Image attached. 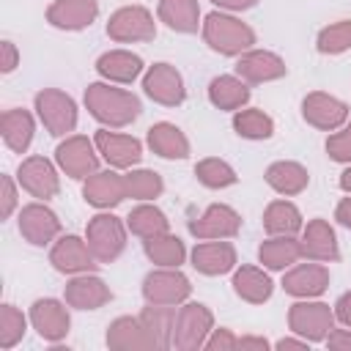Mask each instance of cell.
<instances>
[{
	"label": "cell",
	"mask_w": 351,
	"mask_h": 351,
	"mask_svg": "<svg viewBox=\"0 0 351 351\" xmlns=\"http://www.w3.org/2000/svg\"><path fill=\"white\" fill-rule=\"evenodd\" d=\"M126 228L129 233H134L137 239H151V236H159V233H167L170 230V219L162 208H156L154 203H140L129 211L126 217Z\"/></svg>",
	"instance_id": "36"
},
{
	"label": "cell",
	"mask_w": 351,
	"mask_h": 351,
	"mask_svg": "<svg viewBox=\"0 0 351 351\" xmlns=\"http://www.w3.org/2000/svg\"><path fill=\"white\" fill-rule=\"evenodd\" d=\"M230 285H233L236 296L241 302H250V304H263L274 293L271 277L263 269H258V266H239V269H233Z\"/></svg>",
	"instance_id": "28"
},
{
	"label": "cell",
	"mask_w": 351,
	"mask_h": 351,
	"mask_svg": "<svg viewBox=\"0 0 351 351\" xmlns=\"http://www.w3.org/2000/svg\"><path fill=\"white\" fill-rule=\"evenodd\" d=\"M219 11H230V14H236V11H247V8H252V5H258V0H211Z\"/></svg>",
	"instance_id": "49"
},
{
	"label": "cell",
	"mask_w": 351,
	"mask_h": 351,
	"mask_svg": "<svg viewBox=\"0 0 351 351\" xmlns=\"http://www.w3.org/2000/svg\"><path fill=\"white\" fill-rule=\"evenodd\" d=\"M192 293V282L181 269L156 266L143 280V299L148 304H184Z\"/></svg>",
	"instance_id": "9"
},
{
	"label": "cell",
	"mask_w": 351,
	"mask_h": 351,
	"mask_svg": "<svg viewBox=\"0 0 351 351\" xmlns=\"http://www.w3.org/2000/svg\"><path fill=\"white\" fill-rule=\"evenodd\" d=\"M302 211L291 200H271L263 211V230L269 236H296L302 233Z\"/></svg>",
	"instance_id": "35"
},
{
	"label": "cell",
	"mask_w": 351,
	"mask_h": 351,
	"mask_svg": "<svg viewBox=\"0 0 351 351\" xmlns=\"http://www.w3.org/2000/svg\"><path fill=\"white\" fill-rule=\"evenodd\" d=\"M156 19L173 33H197L203 25L197 0H159Z\"/></svg>",
	"instance_id": "29"
},
{
	"label": "cell",
	"mask_w": 351,
	"mask_h": 351,
	"mask_svg": "<svg viewBox=\"0 0 351 351\" xmlns=\"http://www.w3.org/2000/svg\"><path fill=\"white\" fill-rule=\"evenodd\" d=\"M145 143L162 159H186L189 156V140H186V134L176 123H170V121L154 123L148 129V134H145Z\"/></svg>",
	"instance_id": "32"
},
{
	"label": "cell",
	"mask_w": 351,
	"mask_h": 351,
	"mask_svg": "<svg viewBox=\"0 0 351 351\" xmlns=\"http://www.w3.org/2000/svg\"><path fill=\"white\" fill-rule=\"evenodd\" d=\"M82 197L88 206L99 208V211H110L118 203H123L126 195V176H121L115 167L107 170H96L93 176L85 178L82 184Z\"/></svg>",
	"instance_id": "17"
},
{
	"label": "cell",
	"mask_w": 351,
	"mask_h": 351,
	"mask_svg": "<svg viewBox=\"0 0 351 351\" xmlns=\"http://www.w3.org/2000/svg\"><path fill=\"white\" fill-rule=\"evenodd\" d=\"M16 184H19V181H14L11 176H3V178H0V217H3V219H8V217L14 214V208H16V203H19Z\"/></svg>",
	"instance_id": "44"
},
{
	"label": "cell",
	"mask_w": 351,
	"mask_h": 351,
	"mask_svg": "<svg viewBox=\"0 0 351 351\" xmlns=\"http://www.w3.org/2000/svg\"><path fill=\"white\" fill-rule=\"evenodd\" d=\"M241 230V217L228 203H211L197 219L189 222V233L200 241L206 239H233Z\"/></svg>",
	"instance_id": "20"
},
{
	"label": "cell",
	"mask_w": 351,
	"mask_h": 351,
	"mask_svg": "<svg viewBox=\"0 0 351 351\" xmlns=\"http://www.w3.org/2000/svg\"><path fill=\"white\" fill-rule=\"evenodd\" d=\"M145 63L140 55L129 49H107L96 58V71L104 82H118V85H132L143 74Z\"/></svg>",
	"instance_id": "26"
},
{
	"label": "cell",
	"mask_w": 351,
	"mask_h": 351,
	"mask_svg": "<svg viewBox=\"0 0 351 351\" xmlns=\"http://www.w3.org/2000/svg\"><path fill=\"white\" fill-rule=\"evenodd\" d=\"M315 49L321 55H343L351 49V19L332 22L318 30L315 36Z\"/></svg>",
	"instance_id": "41"
},
{
	"label": "cell",
	"mask_w": 351,
	"mask_h": 351,
	"mask_svg": "<svg viewBox=\"0 0 351 351\" xmlns=\"http://www.w3.org/2000/svg\"><path fill=\"white\" fill-rule=\"evenodd\" d=\"M214 329V313L203 302H184L176 315L173 329V348L178 351H197L206 346V337Z\"/></svg>",
	"instance_id": "6"
},
{
	"label": "cell",
	"mask_w": 351,
	"mask_h": 351,
	"mask_svg": "<svg viewBox=\"0 0 351 351\" xmlns=\"http://www.w3.org/2000/svg\"><path fill=\"white\" fill-rule=\"evenodd\" d=\"M302 258V241L296 236H269L258 247V261L269 271H285Z\"/></svg>",
	"instance_id": "33"
},
{
	"label": "cell",
	"mask_w": 351,
	"mask_h": 351,
	"mask_svg": "<svg viewBox=\"0 0 351 351\" xmlns=\"http://www.w3.org/2000/svg\"><path fill=\"white\" fill-rule=\"evenodd\" d=\"M233 132L244 140H269L274 134V121L258 107H241L233 112Z\"/></svg>",
	"instance_id": "38"
},
{
	"label": "cell",
	"mask_w": 351,
	"mask_h": 351,
	"mask_svg": "<svg viewBox=\"0 0 351 351\" xmlns=\"http://www.w3.org/2000/svg\"><path fill=\"white\" fill-rule=\"evenodd\" d=\"M203 41L208 44V49H214L217 55L225 58H239L247 49L255 47V30L241 22L239 16H233L230 11H211L208 16H203L200 25Z\"/></svg>",
	"instance_id": "2"
},
{
	"label": "cell",
	"mask_w": 351,
	"mask_h": 351,
	"mask_svg": "<svg viewBox=\"0 0 351 351\" xmlns=\"http://www.w3.org/2000/svg\"><path fill=\"white\" fill-rule=\"evenodd\" d=\"M329 269L318 261L307 263H293L282 274V291L293 299H318L329 288Z\"/></svg>",
	"instance_id": "18"
},
{
	"label": "cell",
	"mask_w": 351,
	"mask_h": 351,
	"mask_svg": "<svg viewBox=\"0 0 351 351\" xmlns=\"http://www.w3.org/2000/svg\"><path fill=\"white\" fill-rule=\"evenodd\" d=\"M49 263H52L55 271L69 274V277L96 271V266H99V261L90 252L88 241L80 239V236H74V233H66V236H58L55 239V244L49 250Z\"/></svg>",
	"instance_id": "12"
},
{
	"label": "cell",
	"mask_w": 351,
	"mask_h": 351,
	"mask_svg": "<svg viewBox=\"0 0 351 351\" xmlns=\"http://www.w3.org/2000/svg\"><path fill=\"white\" fill-rule=\"evenodd\" d=\"M324 346L326 348H332V351H351V329H332L329 332V337L324 340Z\"/></svg>",
	"instance_id": "46"
},
{
	"label": "cell",
	"mask_w": 351,
	"mask_h": 351,
	"mask_svg": "<svg viewBox=\"0 0 351 351\" xmlns=\"http://www.w3.org/2000/svg\"><path fill=\"white\" fill-rule=\"evenodd\" d=\"M96 16H99V0H55L47 8V22L66 33L90 27Z\"/></svg>",
	"instance_id": "25"
},
{
	"label": "cell",
	"mask_w": 351,
	"mask_h": 351,
	"mask_svg": "<svg viewBox=\"0 0 351 351\" xmlns=\"http://www.w3.org/2000/svg\"><path fill=\"white\" fill-rule=\"evenodd\" d=\"M19 233L27 244L33 247H49L55 244V239L60 236V219L58 214L47 206V200H36V203H27L19 208Z\"/></svg>",
	"instance_id": "11"
},
{
	"label": "cell",
	"mask_w": 351,
	"mask_h": 351,
	"mask_svg": "<svg viewBox=\"0 0 351 351\" xmlns=\"http://www.w3.org/2000/svg\"><path fill=\"white\" fill-rule=\"evenodd\" d=\"M143 90H145V96L151 101H156L162 107H178L186 99L184 77L170 63H154V66H148L145 74H143Z\"/></svg>",
	"instance_id": "10"
},
{
	"label": "cell",
	"mask_w": 351,
	"mask_h": 351,
	"mask_svg": "<svg viewBox=\"0 0 351 351\" xmlns=\"http://www.w3.org/2000/svg\"><path fill=\"white\" fill-rule=\"evenodd\" d=\"M250 85L236 77V74H219L208 82V101L217 107V110H225V112H236L241 107H247L250 101Z\"/></svg>",
	"instance_id": "30"
},
{
	"label": "cell",
	"mask_w": 351,
	"mask_h": 351,
	"mask_svg": "<svg viewBox=\"0 0 351 351\" xmlns=\"http://www.w3.org/2000/svg\"><path fill=\"white\" fill-rule=\"evenodd\" d=\"M143 252L154 266H165V269H181V263L186 261V247L178 236L159 233L151 239H143Z\"/></svg>",
	"instance_id": "34"
},
{
	"label": "cell",
	"mask_w": 351,
	"mask_h": 351,
	"mask_svg": "<svg viewBox=\"0 0 351 351\" xmlns=\"http://www.w3.org/2000/svg\"><path fill=\"white\" fill-rule=\"evenodd\" d=\"M337 184H340V189H343V192H348V195H351V165L340 173V181H337Z\"/></svg>",
	"instance_id": "53"
},
{
	"label": "cell",
	"mask_w": 351,
	"mask_h": 351,
	"mask_svg": "<svg viewBox=\"0 0 351 351\" xmlns=\"http://www.w3.org/2000/svg\"><path fill=\"white\" fill-rule=\"evenodd\" d=\"M189 261H192V269L206 274V277L228 274L239 263L236 247L230 241H222V239H206V241L195 244L192 252H189Z\"/></svg>",
	"instance_id": "21"
},
{
	"label": "cell",
	"mask_w": 351,
	"mask_h": 351,
	"mask_svg": "<svg viewBox=\"0 0 351 351\" xmlns=\"http://www.w3.org/2000/svg\"><path fill=\"white\" fill-rule=\"evenodd\" d=\"M30 326L36 329V335L47 343H60L66 340L69 329H71V315H69V304L60 299H36L30 304Z\"/></svg>",
	"instance_id": "13"
},
{
	"label": "cell",
	"mask_w": 351,
	"mask_h": 351,
	"mask_svg": "<svg viewBox=\"0 0 351 351\" xmlns=\"http://www.w3.org/2000/svg\"><path fill=\"white\" fill-rule=\"evenodd\" d=\"M274 348H280V351H307L310 343L296 335V337H280V340L274 343Z\"/></svg>",
	"instance_id": "50"
},
{
	"label": "cell",
	"mask_w": 351,
	"mask_h": 351,
	"mask_svg": "<svg viewBox=\"0 0 351 351\" xmlns=\"http://www.w3.org/2000/svg\"><path fill=\"white\" fill-rule=\"evenodd\" d=\"M58 170L60 167H55L47 156H27V159H22V165L16 170V181L36 200H49V197H55L60 192Z\"/></svg>",
	"instance_id": "16"
},
{
	"label": "cell",
	"mask_w": 351,
	"mask_h": 351,
	"mask_svg": "<svg viewBox=\"0 0 351 351\" xmlns=\"http://www.w3.org/2000/svg\"><path fill=\"white\" fill-rule=\"evenodd\" d=\"M326 154L332 162H340V165H351V118L326 137Z\"/></svg>",
	"instance_id": "43"
},
{
	"label": "cell",
	"mask_w": 351,
	"mask_h": 351,
	"mask_svg": "<svg viewBox=\"0 0 351 351\" xmlns=\"http://www.w3.org/2000/svg\"><path fill=\"white\" fill-rule=\"evenodd\" d=\"M126 222L110 211H99L85 225V241L99 263H112L126 250Z\"/></svg>",
	"instance_id": "4"
},
{
	"label": "cell",
	"mask_w": 351,
	"mask_h": 351,
	"mask_svg": "<svg viewBox=\"0 0 351 351\" xmlns=\"http://www.w3.org/2000/svg\"><path fill=\"white\" fill-rule=\"evenodd\" d=\"M27 321H30V318H25V313H22L19 307H14V304H8V302L0 307V348H3V351L14 348V346L25 337Z\"/></svg>",
	"instance_id": "42"
},
{
	"label": "cell",
	"mask_w": 351,
	"mask_h": 351,
	"mask_svg": "<svg viewBox=\"0 0 351 351\" xmlns=\"http://www.w3.org/2000/svg\"><path fill=\"white\" fill-rule=\"evenodd\" d=\"M0 132H3V143L8 145V151L14 154H25L33 143L36 134V121L27 110L22 107H11L0 115Z\"/></svg>",
	"instance_id": "31"
},
{
	"label": "cell",
	"mask_w": 351,
	"mask_h": 351,
	"mask_svg": "<svg viewBox=\"0 0 351 351\" xmlns=\"http://www.w3.org/2000/svg\"><path fill=\"white\" fill-rule=\"evenodd\" d=\"M302 118L321 132H337L348 121V104L332 93L313 90L302 99Z\"/></svg>",
	"instance_id": "14"
},
{
	"label": "cell",
	"mask_w": 351,
	"mask_h": 351,
	"mask_svg": "<svg viewBox=\"0 0 351 351\" xmlns=\"http://www.w3.org/2000/svg\"><path fill=\"white\" fill-rule=\"evenodd\" d=\"M176 304H148L143 307L140 318L148 326V332L154 335L159 348H173V329H176Z\"/></svg>",
	"instance_id": "37"
},
{
	"label": "cell",
	"mask_w": 351,
	"mask_h": 351,
	"mask_svg": "<svg viewBox=\"0 0 351 351\" xmlns=\"http://www.w3.org/2000/svg\"><path fill=\"white\" fill-rule=\"evenodd\" d=\"M335 318L343 326H351V291H346L337 302H335Z\"/></svg>",
	"instance_id": "48"
},
{
	"label": "cell",
	"mask_w": 351,
	"mask_h": 351,
	"mask_svg": "<svg viewBox=\"0 0 351 351\" xmlns=\"http://www.w3.org/2000/svg\"><path fill=\"white\" fill-rule=\"evenodd\" d=\"M55 165L74 181H85L99 170V148L85 134H69L55 148Z\"/></svg>",
	"instance_id": "8"
},
{
	"label": "cell",
	"mask_w": 351,
	"mask_h": 351,
	"mask_svg": "<svg viewBox=\"0 0 351 351\" xmlns=\"http://www.w3.org/2000/svg\"><path fill=\"white\" fill-rule=\"evenodd\" d=\"M203 348L206 351H233V348H239V337L228 326H219V329H211Z\"/></svg>",
	"instance_id": "45"
},
{
	"label": "cell",
	"mask_w": 351,
	"mask_h": 351,
	"mask_svg": "<svg viewBox=\"0 0 351 351\" xmlns=\"http://www.w3.org/2000/svg\"><path fill=\"white\" fill-rule=\"evenodd\" d=\"M93 143L99 148V156L115 167V170H132L140 165L143 159V143L132 134H121V132H110L107 126L99 129L93 134Z\"/></svg>",
	"instance_id": "15"
},
{
	"label": "cell",
	"mask_w": 351,
	"mask_h": 351,
	"mask_svg": "<svg viewBox=\"0 0 351 351\" xmlns=\"http://www.w3.org/2000/svg\"><path fill=\"white\" fill-rule=\"evenodd\" d=\"M126 176V195L132 200H140V203H151L156 200L162 192H165V181L156 170H148V167H132Z\"/></svg>",
	"instance_id": "39"
},
{
	"label": "cell",
	"mask_w": 351,
	"mask_h": 351,
	"mask_svg": "<svg viewBox=\"0 0 351 351\" xmlns=\"http://www.w3.org/2000/svg\"><path fill=\"white\" fill-rule=\"evenodd\" d=\"M107 346L112 351H154L159 348L140 315H118L107 326Z\"/></svg>",
	"instance_id": "22"
},
{
	"label": "cell",
	"mask_w": 351,
	"mask_h": 351,
	"mask_svg": "<svg viewBox=\"0 0 351 351\" xmlns=\"http://www.w3.org/2000/svg\"><path fill=\"white\" fill-rule=\"evenodd\" d=\"M82 101H85V110L90 112V118L107 129H123V126L134 123L143 112V104L132 90L115 88L110 82H90L85 88Z\"/></svg>",
	"instance_id": "1"
},
{
	"label": "cell",
	"mask_w": 351,
	"mask_h": 351,
	"mask_svg": "<svg viewBox=\"0 0 351 351\" xmlns=\"http://www.w3.org/2000/svg\"><path fill=\"white\" fill-rule=\"evenodd\" d=\"M0 49H3V60H0V71L3 74H11L16 66H19V52H16V44L14 41H3L0 44Z\"/></svg>",
	"instance_id": "47"
},
{
	"label": "cell",
	"mask_w": 351,
	"mask_h": 351,
	"mask_svg": "<svg viewBox=\"0 0 351 351\" xmlns=\"http://www.w3.org/2000/svg\"><path fill=\"white\" fill-rule=\"evenodd\" d=\"M239 348H241V351H266V348H269V340H266V337H252V335H247V337H239Z\"/></svg>",
	"instance_id": "52"
},
{
	"label": "cell",
	"mask_w": 351,
	"mask_h": 351,
	"mask_svg": "<svg viewBox=\"0 0 351 351\" xmlns=\"http://www.w3.org/2000/svg\"><path fill=\"white\" fill-rule=\"evenodd\" d=\"M335 219H337L346 230H351V197H343V200L337 203V208H335Z\"/></svg>",
	"instance_id": "51"
},
{
	"label": "cell",
	"mask_w": 351,
	"mask_h": 351,
	"mask_svg": "<svg viewBox=\"0 0 351 351\" xmlns=\"http://www.w3.org/2000/svg\"><path fill=\"white\" fill-rule=\"evenodd\" d=\"M195 176H197V181H200L206 189H228V186H233V184L239 181L236 170H233L225 159H219V156H206V159H200V162L195 165Z\"/></svg>",
	"instance_id": "40"
},
{
	"label": "cell",
	"mask_w": 351,
	"mask_h": 351,
	"mask_svg": "<svg viewBox=\"0 0 351 351\" xmlns=\"http://www.w3.org/2000/svg\"><path fill=\"white\" fill-rule=\"evenodd\" d=\"M233 69H236V77H241L250 85L274 82V80H282L288 74V66H285V60L277 52L255 49V47L247 49L244 55H239V60H236Z\"/></svg>",
	"instance_id": "19"
},
{
	"label": "cell",
	"mask_w": 351,
	"mask_h": 351,
	"mask_svg": "<svg viewBox=\"0 0 351 351\" xmlns=\"http://www.w3.org/2000/svg\"><path fill=\"white\" fill-rule=\"evenodd\" d=\"M335 310L318 299H299L288 307V329L307 343H324L335 329Z\"/></svg>",
	"instance_id": "5"
},
{
	"label": "cell",
	"mask_w": 351,
	"mask_h": 351,
	"mask_svg": "<svg viewBox=\"0 0 351 351\" xmlns=\"http://www.w3.org/2000/svg\"><path fill=\"white\" fill-rule=\"evenodd\" d=\"M263 178H266V184H269L277 195H282V197H293V195L304 192L307 184H310L307 167L299 165V162H293V159H277V162H271V165L266 167Z\"/></svg>",
	"instance_id": "27"
},
{
	"label": "cell",
	"mask_w": 351,
	"mask_h": 351,
	"mask_svg": "<svg viewBox=\"0 0 351 351\" xmlns=\"http://www.w3.org/2000/svg\"><path fill=\"white\" fill-rule=\"evenodd\" d=\"M63 302L74 310H99L107 302H112V291L110 285L96 277L93 271L88 274H74L66 285H63Z\"/></svg>",
	"instance_id": "23"
},
{
	"label": "cell",
	"mask_w": 351,
	"mask_h": 351,
	"mask_svg": "<svg viewBox=\"0 0 351 351\" xmlns=\"http://www.w3.org/2000/svg\"><path fill=\"white\" fill-rule=\"evenodd\" d=\"M107 36L118 44H137L156 38L154 14L145 5H121L107 19Z\"/></svg>",
	"instance_id": "7"
},
{
	"label": "cell",
	"mask_w": 351,
	"mask_h": 351,
	"mask_svg": "<svg viewBox=\"0 0 351 351\" xmlns=\"http://www.w3.org/2000/svg\"><path fill=\"white\" fill-rule=\"evenodd\" d=\"M302 258L307 261H318V263H335L340 261V247H337V236L335 228L315 217L302 228Z\"/></svg>",
	"instance_id": "24"
},
{
	"label": "cell",
	"mask_w": 351,
	"mask_h": 351,
	"mask_svg": "<svg viewBox=\"0 0 351 351\" xmlns=\"http://www.w3.org/2000/svg\"><path fill=\"white\" fill-rule=\"evenodd\" d=\"M33 107H36L38 121L44 123V129L52 137H69L77 129L80 110L69 93H63L58 88H44L33 96Z\"/></svg>",
	"instance_id": "3"
}]
</instances>
